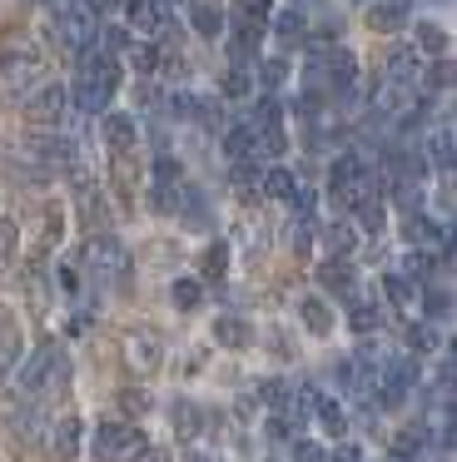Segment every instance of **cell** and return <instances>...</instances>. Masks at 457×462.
I'll return each instance as SVG.
<instances>
[{
    "mask_svg": "<svg viewBox=\"0 0 457 462\" xmlns=\"http://www.w3.org/2000/svg\"><path fill=\"white\" fill-rule=\"evenodd\" d=\"M20 393H30V398H50V393H60L70 383V363L60 348H35L25 363H20Z\"/></svg>",
    "mask_w": 457,
    "mask_h": 462,
    "instance_id": "1",
    "label": "cell"
},
{
    "mask_svg": "<svg viewBox=\"0 0 457 462\" xmlns=\"http://www.w3.org/2000/svg\"><path fill=\"white\" fill-rule=\"evenodd\" d=\"M55 31H60V41H65L70 51H89L95 35H99V21H95V11H89L85 0H60L55 5Z\"/></svg>",
    "mask_w": 457,
    "mask_h": 462,
    "instance_id": "2",
    "label": "cell"
},
{
    "mask_svg": "<svg viewBox=\"0 0 457 462\" xmlns=\"http://www.w3.org/2000/svg\"><path fill=\"white\" fill-rule=\"evenodd\" d=\"M89 448H95L99 462H129L139 448H145V432L129 428V422H99L95 438H89Z\"/></svg>",
    "mask_w": 457,
    "mask_h": 462,
    "instance_id": "3",
    "label": "cell"
},
{
    "mask_svg": "<svg viewBox=\"0 0 457 462\" xmlns=\"http://www.w3.org/2000/svg\"><path fill=\"white\" fill-rule=\"evenodd\" d=\"M40 80V55L30 51V45H5L0 51V85H10V90H25V85Z\"/></svg>",
    "mask_w": 457,
    "mask_h": 462,
    "instance_id": "4",
    "label": "cell"
},
{
    "mask_svg": "<svg viewBox=\"0 0 457 462\" xmlns=\"http://www.w3.org/2000/svg\"><path fill=\"white\" fill-rule=\"evenodd\" d=\"M99 140L109 154H129L139 144V120L129 110H105L99 115Z\"/></svg>",
    "mask_w": 457,
    "mask_h": 462,
    "instance_id": "5",
    "label": "cell"
},
{
    "mask_svg": "<svg viewBox=\"0 0 457 462\" xmlns=\"http://www.w3.org/2000/svg\"><path fill=\"white\" fill-rule=\"evenodd\" d=\"M413 25V0H373L368 5V31L373 35H397Z\"/></svg>",
    "mask_w": 457,
    "mask_h": 462,
    "instance_id": "6",
    "label": "cell"
},
{
    "mask_svg": "<svg viewBox=\"0 0 457 462\" xmlns=\"http://www.w3.org/2000/svg\"><path fill=\"white\" fill-rule=\"evenodd\" d=\"M89 263H95L99 273H109V279H125V273H129V254H125V244H119L115 234L89 239Z\"/></svg>",
    "mask_w": 457,
    "mask_h": 462,
    "instance_id": "7",
    "label": "cell"
},
{
    "mask_svg": "<svg viewBox=\"0 0 457 462\" xmlns=\"http://www.w3.org/2000/svg\"><path fill=\"white\" fill-rule=\"evenodd\" d=\"M125 363L129 368H139V373H154L159 363H164V343L154 338V333H125Z\"/></svg>",
    "mask_w": 457,
    "mask_h": 462,
    "instance_id": "8",
    "label": "cell"
},
{
    "mask_svg": "<svg viewBox=\"0 0 457 462\" xmlns=\"http://www.w3.org/2000/svg\"><path fill=\"white\" fill-rule=\"evenodd\" d=\"M174 214L184 219V229H209L214 224V209H209V194L194 189V184H179V204Z\"/></svg>",
    "mask_w": 457,
    "mask_h": 462,
    "instance_id": "9",
    "label": "cell"
},
{
    "mask_svg": "<svg viewBox=\"0 0 457 462\" xmlns=\"http://www.w3.org/2000/svg\"><path fill=\"white\" fill-rule=\"evenodd\" d=\"M274 41L284 45V51H303V41H308V21H303V11H278L274 15Z\"/></svg>",
    "mask_w": 457,
    "mask_h": 462,
    "instance_id": "10",
    "label": "cell"
},
{
    "mask_svg": "<svg viewBox=\"0 0 457 462\" xmlns=\"http://www.w3.org/2000/svg\"><path fill=\"white\" fill-rule=\"evenodd\" d=\"M189 31L204 35V41H224V11L209 5V0H194L189 5Z\"/></svg>",
    "mask_w": 457,
    "mask_h": 462,
    "instance_id": "11",
    "label": "cell"
},
{
    "mask_svg": "<svg viewBox=\"0 0 457 462\" xmlns=\"http://www.w3.org/2000/svg\"><path fill=\"white\" fill-rule=\"evenodd\" d=\"M214 343H219V348H228V353H238V348L254 343V328H248L238 313H224V319H214Z\"/></svg>",
    "mask_w": 457,
    "mask_h": 462,
    "instance_id": "12",
    "label": "cell"
},
{
    "mask_svg": "<svg viewBox=\"0 0 457 462\" xmlns=\"http://www.w3.org/2000/svg\"><path fill=\"white\" fill-rule=\"evenodd\" d=\"M65 105H70L65 85H45V90L30 95V115H35V120H60V115H65Z\"/></svg>",
    "mask_w": 457,
    "mask_h": 462,
    "instance_id": "13",
    "label": "cell"
},
{
    "mask_svg": "<svg viewBox=\"0 0 457 462\" xmlns=\"http://www.w3.org/2000/svg\"><path fill=\"white\" fill-rule=\"evenodd\" d=\"M219 150H224V160H228V164L254 160V130H248L244 120H238V125H228V130H224V140H219Z\"/></svg>",
    "mask_w": 457,
    "mask_h": 462,
    "instance_id": "14",
    "label": "cell"
},
{
    "mask_svg": "<svg viewBox=\"0 0 457 462\" xmlns=\"http://www.w3.org/2000/svg\"><path fill=\"white\" fill-rule=\"evenodd\" d=\"M298 319H303V328L318 333V338H328V333H333V313H328V303L318 299V293H308V299L298 303Z\"/></svg>",
    "mask_w": 457,
    "mask_h": 462,
    "instance_id": "15",
    "label": "cell"
},
{
    "mask_svg": "<svg viewBox=\"0 0 457 462\" xmlns=\"http://www.w3.org/2000/svg\"><path fill=\"white\" fill-rule=\"evenodd\" d=\"M413 51H417V55H447V25L417 21V25H413Z\"/></svg>",
    "mask_w": 457,
    "mask_h": 462,
    "instance_id": "16",
    "label": "cell"
},
{
    "mask_svg": "<svg viewBox=\"0 0 457 462\" xmlns=\"http://www.w3.org/2000/svg\"><path fill=\"white\" fill-rule=\"evenodd\" d=\"M323 244L333 249V259H348V254L358 249V224H353V219H333V224L323 229Z\"/></svg>",
    "mask_w": 457,
    "mask_h": 462,
    "instance_id": "17",
    "label": "cell"
},
{
    "mask_svg": "<svg viewBox=\"0 0 457 462\" xmlns=\"http://www.w3.org/2000/svg\"><path fill=\"white\" fill-rule=\"evenodd\" d=\"M353 273L358 269L348 259H328L323 269H318V283H323L328 293H353Z\"/></svg>",
    "mask_w": 457,
    "mask_h": 462,
    "instance_id": "18",
    "label": "cell"
},
{
    "mask_svg": "<svg viewBox=\"0 0 457 462\" xmlns=\"http://www.w3.org/2000/svg\"><path fill=\"white\" fill-rule=\"evenodd\" d=\"M423 160H427V170H443V174L452 170V130H447V125H437V130H433Z\"/></svg>",
    "mask_w": 457,
    "mask_h": 462,
    "instance_id": "19",
    "label": "cell"
},
{
    "mask_svg": "<svg viewBox=\"0 0 457 462\" xmlns=\"http://www.w3.org/2000/svg\"><path fill=\"white\" fill-rule=\"evenodd\" d=\"M407 239L413 244H447V224H437V219H427V214H407Z\"/></svg>",
    "mask_w": 457,
    "mask_h": 462,
    "instance_id": "20",
    "label": "cell"
},
{
    "mask_svg": "<svg viewBox=\"0 0 457 462\" xmlns=\"http://www.w3.org/2000/svg\"><path fill=\"white\" fill-rule=\"evenodd\" d=\"M258 194H268V199H288V194H294V174H288L284 164L258 170Z\"/></svg>",
    "mask_w": 457,
    "mask_h": 462,
    "instance_id": "21",
    "label": "cell"
},
{
    "mask_svg": "<svg viewBox=\"0 0 457 462\" xmlns=\"http://www.w3.org/2000/svg\"><path fill=\"white\" fill-rule=\"evenodd\" d=\"M50 432H55V438H50V448H55L60 457H70V452L79 448V418H70V412H65V418H60Z\"/></svg>",
    "mask_w": 457,
    "mask_h": 462,
    "instance_id": "22",
    "label": "cell"
},
{
    "mask_svg": "<svg viewBox=\"0 0 457 462\" xmlns=\"http://www.w3.org/2000/svg\"><path fill=\"white\" fill-rule=\"evenodd\" d=\"M219 90H224V100H248L254 95V70H244V65H234V70L219 80Z\"/></svg>",
    "mask_w": 457,
    "mask_h": 462,
    "instance_id": "23",
    "label": "cell"
},
{
    "mask_svg": "<svg viewBox=\"0 0 457 462\" xmlns=\"http://www.w3.org/2000/svg\"><path fill=\"white\" fill-rule=\"evenodd\" d=\"M179 180H184V160H174V154L149 160V184H179Z\"/></svg>",
    "mask_w": 457,
    "mask_h": 462,
    "instance_id": "24",
    "label": "cell"
},
{
    "mask_svg": "<svg viewBox=\"0 0 457 462\" xmlns=\"http://www.w3.org/2000/svg\"><path fill=\"white\" fill-rule=\"evenodd\" d=\"M109 180H115L119 194H135V184H139V160H135V154H115V170H109Z\"/></svg>",
    "mask_w": 457,
    "mask_h": 462,
    "instance_id": "25",
    "label": "cell"
},
{
    "mask_svg": "<svg viewBox=\"0 0 457 462\" xmlns=\"http://www.w3.org/2000/svg\"><path fill=\"white\" fill-rule=\"evenodd\" d=\"M258 80L254 85H264V90H278V85H288V60L284 55H268V60H258Z\"/></svg>",
    "mask_w": 457,
    "mask_h": 462,
    "instance_id": "26",
    "label": "cell"
},
{
    "mask_svg": "<svg viewBox=\"0 0 457 462\" xmlns=\"http://www.w3.org/2000/svg\"><path fill=\"white\" fill-rule=\"evenodd\" d=\"M224 269H228V244H209L204 254H199V273H204V279H224Z\"/></svg>",
    "mask_w": 457,
    "mask_h": 462,
    "instance_id": "27",
    "label": "cell"
},
{
    "mask_svg": "<svg viewBox=\"0 0 457 462\" xmlns=\"http://www.w3.org/2000/svg\"><path fill=\"white\" fill-rule=\"evenodd\" d=\"M169 299H174V309H199V303H204V283L199 279H174Z\"/></svg>",
    "mask_w": 457,
    "mask_h": 462,
    "instance_id": "28",
    "label": "cell"
},
{
    "mask_svg": "<svg viewBox=\"0 0 457 462\" xmlns=\"http://www.w3.org/2000/svg\"><path fill=\"white\" fill-rule=\"evenodd\" d=\"M383 293L393 309H413V283L403 279V273H383Z\"/></svg>",
    "mask_w": 457,
    "mask_h": 462,
    "instance_id": "29",
    "label": "cell"
},
{
    "mask_svg": "<svg viewBox=\"0 0 457 462\" xmlns=\"http://www.w3.org/2000/svg\"><path fill=\"white\" fill-rule=\"evenodd\" d=\"M10 428H15V438H35V432L45 428V418H40V408L30 402V408H15V412H10Z\"/></svg>",
    "mask_w": 457,
    "mask_h": 462,
    "instance_id": "30",
    "label": "cell"
},
{
    "mask_svg": "<svg viewBox=\"0 0 457 462\" xmlns=\"http://www.w3.org/2000/svg\"><path fill=\"white\" fill-rule=\"evenodd\" d=\"M423 448H427V432L423 428H403L393 438V457H417Z\"/></svg>",
    "mask_w": 457,
    "mask_h": 462,
    "instance_id": "31",
    "label": "cell"
},
{
    "mask_svg": "<svg viewBox=\"0 0 457 462\" xmlns=\"http://www.w3.org/2000/svg\"><path fill=\"white\" fill-rule=\"evenodd\" d=\"M159 60H164V55H159V45H129V65H135L139 75H154L159 70Z\"/></svg>",
    "mask_w": 457,
    "mask_h": 462,
    "instance_id": "32",
    "label": "cell"
},
{
    "mask_svg": "<svg viewBox=\"0 0 457 462\" xmlns=\"http://www.w3.org/2000/svg\"><path fill=\"white\" fill-rule=\"evenodd\" d=\"M149 209L154 214H174V204H179V184H149Z\"/></svg>",
    "mask_w": 457,
    "mask_h": 462,
    "instance_id": "33",
    "label": "cell"
},
{
    "mask_svg": "<svg viewBox=\"0 0 457 462\" xmlns=\"http://www.w3.org/2000/svg\"><path fill=\"white\" fill-rule=\"evenodd\" d=\"M313 418L323 422L328 432H343V422H348L343 408H338V398H318V402H313Z\"/></svg>",
    "mask_w": 457,
    "mask_h": 462,
    "instance_id": "34",
    "label": "cell"
},
{
    "mask_svg": "<svg viewBox=\"0 0 457 462\" xmlns=\"http://www.w3.org/2000/svg\"><path fill=\"white\" fill-rule=\"evenodd\" d=\"M174 428L184 432V438H199V428H204V412H199L194 402H179V408H174Z\"/></svg>",
    "mask_w": 457,
    "mask_h": 462,
    "instance_id": "35",
    "label": "cell"
},
{
    "mask_svg": "<svg viewBox=\"0 0 457 462\" xmlns=\"http://www.w3.org/2000/svg\"><path fill=\"white\" fill-rule=\"evenodd\" d=\"M403 279H407V283L433 279V254H407V259H403Z\"/></svg>",
    "mask_w": 457,
    "mask_h": 462,
    "instance_id": "36",
    "label": "cell"
},
{
    "mask_svg": "<svg viewBox=\"0 0 457 462\" xmlns=\"http://www.w3.org/2000/svg\"><path fill=\"white\" fill-rule=\"evenodd\" d=\"M234 15H244V21L264 25L268 15H274V0H234Z\"/></svg>",
    "mask_w": 457,
    "mask_h": 462,
    "instance_id": "37",
    "label": "cell"
},
{
    "mask_svg": "<svg viewBox=\"0 0 457 462\" xmlns=\"http://www.w3.org/2000/svg\"><path fill=\"white\" fill-rule=\"evenodd\" d=\"M258 402H268V408H284V402H288V383H284V378H264V383H258Z\"/></svg>",
    "mask_w": 457,
    "mask_h": 462,
    "instance_id": "38",
    "label": "cell"
},
{
    "mask_svg": "<svg viewBox=\"0 0 457 462\" xmlns=\"http://www.w3.org/2000/svg\"><path fill=\"white\" fill-rule=\"evenodd\" d=\"M348 323H353L358 333H373L378 323H383V309H378V303H358V309H353V319H348Z\"/></svg>",
    "mask_w": 457,
    "mask_h": 462,
    "instance_id": "39",
    "label": "cell"
},
{
    "mask_svg": "<svg viewBox=\"0 0 457 462\" xmlns=\"http://www.w3.org/2000/svg\"><path fill=\"white\" fill-rule=\"evenodd\" d=\"M407 348H423V353H433V348H443V338H437V333L427 328V323H413V328H407Z\"/></svg>",
    "mask_w": 457,
    "mask_h": 462,
    "instance_id": "40",
    "label": "cell"
},
{
    "mask_svg": "<svg viewBox=\"0 0 457 462\" xmlns=\"http://www.w3.org/2000/svg\"><path fill=\"white\" fill-rule=\"evenodd\" d=\"M313 219H308V214H298L294 224H288V244H294V249H308V244H313Z\"/></svg>",
    "mask_w": 457,
    "mask_h": 462,
    "instance_id": "41",
    "label": "cell"
},
{
    "mask_svg": "<svg viewBox=\"0 0 457 462\" xmlns=\"http://www.w3.org/2000/svg\"><path fill=\"white\" fill-rule=\"evenodd\" d=\"M119 408L139 418V412H149V393L145 388H119Z\"/></svg>",
    "mask_w": 457,
    "mask_h": 462,
    "instance_id": "42",
    "label": "cell"
},
{
    "mask_svg": "<svg viewBox=\"0 0 457 462\" xmlns=\"http://www.w3.org/2000/svg\"><path fill=\"white\" fill-rule=\"evenodd\" d=\"M15 244H20V224L0 214V259H10V254H15Z\"/></svg>",
    "mask_w": 457,
    "mask_h": 462,
    "instance_id": "43",
    "label": "cell"
},
{
    "mask_svg": "<svg viewBox=\"0 0 457 462\" xmlns=\"http://www.w3.org/2000/svg\"><path fill=\"white\" fill-rule=\"evenodd\" d=\"M417 303H423V313H427V319H447V293H443V289H427Z\"/></svg>",
    "mask_w": 457,
    "mask_h": 462,
    "instance_id": "44",
    "label": "cell"
},
{
    "mask_svg": "<svg viewBox=\"0 0 457 462\" xmlns=\"http://www.w3.org/2000/svg\"><path fill=\"white\" fill-rule=\"evenodd\" d=\"M95 41H105L109 51H129V31H125V25H105V31H99Z\"/></svg>",
    "mask_w": 457,
    "mask_h": 462,
    "instance_id": "45",
    "label": "cell"
},
{
    "mask_svg": "<svg viewBox=\"0 0 457 462\" xmlns=\"http://www.w3.org/2000/svg\"><path fill=\"white\" fill-rule=\"evenodd\" d=\"M294 462H328V452L318 448V442H298V448H294Z\"/></svg>",
    "mask_w": 457,
    "mask_h": 462,
    "instance_id": "46",
    "label": "cell"
},
{
    "mask_svg": "<svg viewBox=\"0 0 457 462\" xmlns=\"http://www.w3.org/2000/svg\"><path fill=\"white\" fill-rule=\"evenodd\" d=\"M55 279H60V289H65V293H75V289H79V273L70 269V263H60V269H55Z\"/></svg>",
    "mask_w": 457,
    "mask_h": 462,
    "instance_id": "47",
    "label": "cell"
},
{
    "mask_svg": "<svg viewBox=\"0 0 457 462\" xmlns=\"http://www.w3.org/2000/svg\"><path fill=\"white\" fill-rule=\"evenodd\" d=\"M45 244H55L60 239V209H45V234H40Z\"/></svg>",
    "mask_w": 457,
    "mask_h": 462,
    "instance_id": "48",
    "label": "cell"
},
{
    "mask_svg": "<svg viewBox=\"0 0 457 462\" xmlns=\"http://www.w3.org/2000/svg\"><path fill=\"white\" fill-rule=\"evenodd\" d=\"M129 462H169V452H164V448H149V442H145V448H139Z\"/></svg>",
    "mask_w": 457,
    "mask_h": 462,
    "instance_id": "49",
    "label": "cell"
},
{
    "mask_svg": "<svg viewBox=\"0 0 457 462\" xmlns=\"http://www.w3.org/2000/svg\"><path fill=\"white\" fill-rule=\"evenodd\" d=\"M328 462H363V452H358L353 442H343L338 452H328Z\"/></svg>",
    "mask_w": 457,
    "mask_h": 462,
    "instance_id": "50",
    "label": "cell"
},
{
    "mask_svg": "<svg viewBox=\"0 0 457 462\" xmlns=\"http://www.w3.org/2000/svg\"><path fill=\"white\" fill-rule=\"evenodd\" d=\"M184 462H214V457H204V452H189V457Z\"/></svg>",
    "mask_w": 457,
    "mask_h": 462,
    "instance_id": "51",
    "label": "cell"
},
{
    "mask_svg": "<svg viewBox=\"0 0 457 462\" xmlns=\"http://www.w3.org/2000/svg\"><path fill=\"white\" fill-rule=\"evenodd\" d=\"M348 5H373V0H348Z\"/></svg>",
    "mask_w": 457,
    "mask_h": 462,
    "instance_id": "52",
    "label": "cell"
},
{
    "mask_svg": "<svg viewBox=\"0 0 457 462\" xmlns=\"http://www.w3.org/2000/svg\"><path fill=\"white\" fill-rule=\"evenodd\" d=\"M189 5H194V0H189Z\"/></svg>",
    "mask_w": 457,
    "mask_h": 462,
    "instance_id": "53",
    "label": "cell"
}]
</instances>
